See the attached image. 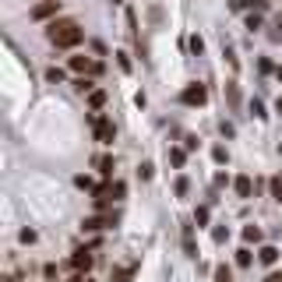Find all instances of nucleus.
Returning <instances> with one entry per match:
<instances>
[{
    "label": "nucleus",
    "instance_id": "obj_18",
    "mask_svg": "<svg viewBox=\"0 0 282 282\" xmlns=\"http://www.w3.org/2000/svg\"><path fill=\"white\" fill-rule=\"evenodd\" d=\"M173 191H177V194H180V198H184V194H187V191H191V180H187V177H180V180H177V184H173Z\"/></svg>",
    "mask_w": 282,
    "mask_h": 282
},
{
    "label": "nucleus",
    "instance_id": "obj_12",
    "mask_svg": "<svg viewBox=\"0 0 282 282\" xmlns=\"http://www.w3.org/2000/svg\"><path fill=\"white\" fill-rule=\"evenodd\" d=\"M169 162L173 166H184L187 162V148H169Z\"/></svg>",
    "mask_w": 282,
    "mask_h": 282
},
{
    "label": "nucleus",
    "instance_id": "obj_23",
    "mask_svg": "<svg viewBox=\"0 0 282 282\" xmlns=\"http://www.w3.org/2000/svg\"><path fill=\"white\" fill-rule=\"evenodd\" d=\"M211 159H215V162H226L229 155H226V148H222V145H215V148H211Z\"/></svg>",
    "mask_w": 282,
    "mask_h": 282
},
{
    "label": "nucleus",
    "instance_id": "obj_9",
    "mask_svg": "<svg viewBox=\"0 0 282 282\" xmlns=\"http://www.w3.org/2000/svg\"><path fill=\"white\" fill-rule=\"evenodd\" d=\"M258 258H261V265H275V261H279V251H275L272 243H265V247L258 251Z\"/></svg>",
    "mask_w": 282,
    "mask_h": 282
},
{
    "label": "nucleus",
    "instance_id": "obj_16",
    "mask_svg": "<svg viewBox=\"0 0 282 282\" xmlns=\"http://www.w3.org/2000/svg\"><path fill=\"white\" fill-rule=\"evenodd\" d=\"M131 272H134V268H117V272L110 275V282H127L131 279Z\"/></svg>",
    "mask_w": 282,
    "mask_h": 282
},
{
    "label": "nucleus",
    "instance_id": "obj_34",
    "mask_svg": "<svg viewBox=\"0 0 282 282\" xmlns=\"http://www.w3.org/2000/svg\"><path fill=\"white\" fill-rule=\"evenodd\" d=\"M113 4H120V0H113Z\"/></svg>",
    "mask_w": 282,
    "mask_h": 282
},
{
    "label": "nucleus",
    "instance_id": "obj_1",
    "mask_svg": "<svg viewBox=\"0 0 282 282\" xmlns=\"http://www.w3.org/2000/svg\"><path fill=\"white\" fill-rule=\"evenodd\" d=\"M81 36H85V32H81V25H78V21H67V18L50 25V43H53V46H60V50L78 46V43H81Z\"/></svg>",
    "mask_w": 282,
    "mask_h": 282
},
{
    "label": "nucleus",
    "instance_id": "obj_30",
    "mask_svg": "<svg viewBox=\"0 0 282 282\" xmlns=\"http://www.w3.org/2000/svg\"><path fill=\"white\" fill-rule=\"evenodd\" d=\"M21 243H36V229H21Z\"/></svg>",
    "mask_w": 282,
    "mask_h": 282
},
{
    "label": "nucleus",
    "instance_id": "obj_29",
    "mask_svg": "<svg viewBox=\"0 0 282 282\" xmlns=\"http://www.w3.org/2000/svg\"><path fill=\"white\" fill-rule=\"evenodd\" d=\"M74 88H78V92H92V81H85V78H78V81H74Z\"/></svg>",
    "mask_w": 282,
    "mask_h": 282
},
{
    "label": "nucleus",
    "instance_id": "obj_15",
    "mask_svg": "<svg viewBox=\"0 0 282 282\" xmlns=\"http://www.w3.org/2000/svg\"><path fill=\"white\" fill-rule=\"evenodd\" d=\"M251 261H254V258H251V251H247V247H240V251H236V265H240V268H247Z\"/></svg>",
    "mask_w": 282,
    "mask_h": 282
},
{
    "label": "nucleus",
    "instance_id": "obj_21",
    "mask_svg": "<svg viewBox=\"0 0 282 282\" xmlns=\"http://www.w3.org/2000/svg\"><path fill=\"white\" fill-rule=\"evenodd\" d=\"M272 198L282 201V177H272Z\"/></svg>",
    "mask_w": 282,
    "mask_h": 282
},
{
    "label": "nucleus",
    "instance_id": "obj_26",
    "mask_svg": "<svg viewBox=\"0 0 282 282\" xmlns=\"http://www.w3.org/2000/svg\"><path fill=\"white\" fill-rule=\"evenodd\" d=\"M141 180H152V173H155V166H152V162H141Z\"/></svg>",
    "mask_w": 282,
    "mask_h": 282
},
{
    "label": "nucleus",
    "instance_id": "obj_13",
    "mask_svg": "<svg viewBox=\"0 0 282 282\" xmlns=\"http://www.w3.org/2000/svg\"><path fill=\"white\" fill-rule=\"evenodd\" d=\"M215 282H233V272L226 265H215Z\"/></svg>",
    "mask_w": 282,
    "mask_h": 282
},
{
    "label": "nucleus",
    "instance_id": "obj_2",
    "mask_svg": "<svg viewBox=\"0 0 282 282\" xmlns=\"http://www.w3.org/2000/svg\"><path fill=\"white\" fill-rule=\"evenodd\" d=\"M208 99V88L201 85V81H194V85H187L184 92H180V102H187V106H201Z\"/></svg>",
    "mask_w": 282,
    "mask_h": 282
},
{
    "label": "nucleus",
    "instance_id": "obj_19",
    "mask_svg": "<svg viewBox=\"0 0 282 282\" xmlns=\"http://www.w3.org/2000/svg\"><path fill=\"white\" fill-rule=\"evenodd\" d=\"M208 215H211V211H208V205H201V208L194 211V222H198V226H205V222H208Z\"/></svg>",
    "mask_w": 282,
    "mask_h": 282
},
{
    "label": "nucleus",
    "instance_id": "obj_4",
    "mask_svg": "<svg viewBox=\"0 0 282 282\" xmlns=\"http://www.w3.org/2000/svg\"><path fill=\"white\" fill-rule=\"evenodd\" d=\"M57 11H60V0H43V4H36V7H32V18H36V21H43V18L57 14Z\"/></svg>",
    "mask_w": 282,
    "mask_h": 282
},
{
    "label": "nucleus",
    "instance_id": "obj_7",
    "mask_svg": "<svg viewBox=\"0 0 282 282\" xmlns=\"http://www.w3.org/2000/svg\"><path fill=\"white\" fill-rule=\"evenodd\" d=\"M233 191H236L240 198H251V194H254V184H251V177H236V180H233Z\"/></svg>",
    "mask_w": 282,
    "mask_h": 282
},
{
    "label": "nucleus",
    "instance_id": "obj_35",
    "mask_svg": "<svg viewBox=\"0 0 282 282\" xmlns=\"http://www.w3.org/2000/svg\"><path fill=\"white\" fill-rule=\"evenodd\" d=\"M279 152H282V145H279Z\"/></svg>",
    "mask_w": 282,
    "mask_h": 282
},
{
    "label": "nucleus",
    "instance_id": "obj_31",
    "mask_svg": "<svg viewBox=\"0 0 282 282\" xmlns=\"http://www.w3.org/2000/svg\"><path fill=\"white\" fill-rule=\"evenodd\" d=\"M117 60H120V67L124 70H131V57H127V53H117Z\"/></svg>",
    "mask_w": 282,
    "mask_h": 282
},
{
    "label": "nucleus",
    "instance_id": "obj_24",
    "mask_svg": "<svg viewBox=\"0 0 282 282\" xmlns=\"http://www.w3.org/2000/svg\"><path fill=\"white\" fill-rule=\"evenodd\" d=\"M74 184H78L81 191H95V187H92V177H74Z\"/></svg>",
    "mask_w": 282,
    "mask_h": 282
},
{
    "label": "nucleus",
    "instance_id": "obj_6",
    "mask_svg": "<svg viewBox=\"0 0 282 282\" xmlns=\"http://www.w3.org/2000/svg\"><path fill=\"white\" fill-rule=\"evenodd\" d=\"M70 268H74V272H88V268H92V254H88V251H74Z\"/></svg>",
    "mask_w": 282,
    "mask_h": 282
},
{
    "label": "nucleus",
    "instance_id": "obj_11",
    "mask_svg": "<svg viewBox=\"0 0 282 282\" xmlns=\"http://www.w3.org/2000/svg\"><path fill=\"white\" fill-rule=\"evenodd\" d=\"M243 243H261V229L258 226H243Z\"/></svg>",
    "mask_w": 282,
    "mask_h": 282
},
{
    "label": "nucleus",
    "instance_id": "obj_3",
    "mask_svg": "<svg viewBox=\"0 0 282 282\" xmlns=\"http://www.w3.org/2000/svg\"><path fill=\"white\" fill-rule=\"evenodd\" d=\"M88 233H95V229H106V226H117V215H88L85 222H81Z\"/></svg>",
    "mask_w": 282,
    "mask_h": 282
},
{
    "label": "nucleus",
    "instance_id": "obj_5",
    "mask_svg": "<svg viewBox=\"0 0 282 282\" xmlns=\"http://www.w3.org/2000/svg\"><path fill=\"white\" fill-rule=\"evenodd\" d=\"M95 134H99V141H102V145H113V138H117L113 120H95Z\"/></svg>",
    "mask_w": 282,
    "mask_h": 282
},
{
    "label": "nucleus",
    "instance_id": "obj_10",
    "mask_svg": "<svg viewBox=\"0 0 282 282\" xmlns=\"http://www.w3.org/2000/svg\"><path fill=\"white\" fill-rule=\"evenodd\" d=\"M92 67H95V64H92L88 57H70V70H74V74H81V70H92Z\"/></svg>",
    "mask_w": 282,
    "mask_h": 282
},
{
    "label": "nucleus",
    "instance_id": "obj_17",
    "mask_svg": "<svg viewBox=\"0 0 282 282\" xmlns=\"http://www.w3.org/2000/svg\"><path fill=\"white\" fill-rule=\"evenodd\" d=\"M187 46H191V53H201V50H205V39H201V36H191Z\"/></svg>",
    "mask_w": 282,
    "mask_h": 282
},
{
    "label": "nucleus",
    "instance_id": "obj_28",
    "mask_svg": "<svg viewBox=\"0 0 282 282\" xmlns=\"http://www.w3.org/2000/svg\"><path fill=\"white\" fill-rule=\"evenodd\" d=\"M247 28H261V14H247Z\"/></svg>",
    "mask_w": 282,
    "mask_h": 282
},
{
    "label": "nucleus",
    "instance_id": "obj_14",
    "mask_svg": "<svg viewBox=\"0 0 282 282\" xmlns=\"http://www.w3.org/2000/svg\"><path fill=\"white\" fill-rule=\"evenodd\" d=\"M88 102H92V110H102V102H106V92H99V88H95V92L88 95Z\"/></svg>",
    "mask_w": 282,
    "mask_h": 282
},
{
    "label": "nucleus",
    "instance_id": "obj_20",
    "mask_svg": "<svg viewBox=\"0 0 282 282\" xmlns=\"http://www.w3.org/2000/svg\"><path fill=\"white\" fill-rule=\"evenodd\" d=\"M251 117H265V102L261 99H251Z\"/></svg>",
    "mask_w": 282,
    "mask_h": 282
},
{
    "label": "nucleus",
    "instance_id": "obj_22",
    "mask_svg": "<svg viewBox=\"0 0 282 282\" xmlns=\"http://www.w3.org/2000/svg\"><path fill=\"white\" fill-rule=\"evenodd\" d=\"M226 99H229V102H233V106H236V102H240V92H236V85H226Z\"/></svg>",
    "mask_w": 282,
    "mask_h": 282
},
{
    "label": "nucleus",
    "instance_id": "obj_32",
    "mask_svg": "<svg viewBox=\"0 0 282 282\" xmlns=\"http://www.w3.org/2000/svg\"><path fill=\"white\" fill-rule=\"evenodd\" d=\"M265 282H282V272H272V275H268Z\"/></svg>",
    "mask_w": 282,
    "mask_h": 282
},
{
    "label": "nucleus",
    "instance_id": "obj_25",
    "mask_svg": "<svg viewBox=\"0 0 282 282\" xmlns=\"http://www.w3.org/2000/svg\"><path fill=\"white\" fill-rule=\"evenodd\" d=\"M226 236H229V229H226V226H219V229L211 233V240H215V243H226Z\"/></svg>",
    "mask_w": 282,
    "mask_h": 282
},
{
    "label": "nucleus",
    "instance_id": "obj_8",
    "mask_svg": "<svg viewBox=\"0 0 282 282\" xmlns=\"http://www.w3.org/2000/svg\"><path fill=\"white\" fill-rule=\"evenodd\" d=\"M184 251L191 258H198V243H194V226H184Z\"/></svg>",
    "mask_w": 282,
    "mask_h": 282
},
{
    "label": "nucleus",
    "instance_id": "obj_33",
    "mask_svg": "<svg viewBox=\"0 0 282 282\" xmlns=\"http://www.w3.org/2000/svg\"><path fill=\"white\" fill-rule=\"evenodd\" d=\"M275 113H279V117H282V99H279V102H275Z\"/></svg>",
    "mask_w": 282,
    "mask_h": 282
},
{
    "label": "nucleus",
    "instance_id": "obj_27",
    "mask_svg": "<svg viewBox=\"0 0 282 282\" xmlns=\"http://www.w3.org/2000/svg\"><path fill=\"white\" fill-rule=\"evenodd\" d=\"M46 78H50V81H64V70H60V67H50V70H46Z\"/></svg>",
    "mask_w": 282,
    "mask_h": 282
}]
</instances>
